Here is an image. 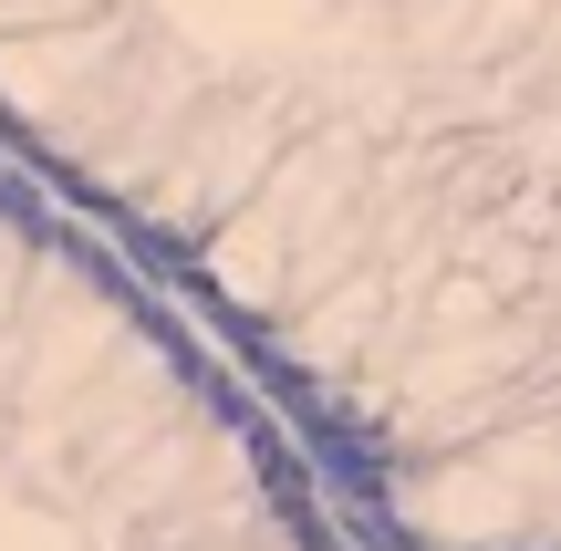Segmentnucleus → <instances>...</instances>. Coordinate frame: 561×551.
I'll use <instances>...</instances> for the list:
<instances>
[{
	"instance_id": "nucleus-1",
	"label": "nucleus",
	"mask_w": 561,
	"mask_h": 551,
	"mask_svg": "<svg viewBox=\"0 0 561 551\" xmlns=\"http://www.w3.org/2000/svg\"><path fill=\"white\" fill-rule=\"evenodd\" d=\"M0 125L405 551H561V0H0Z\"/></svg>"
},
{
	"instance_id": "nucleus-2",
	"label": "nucleus",
	"mask_w": 561,
	"mask_h": 551,
	"mask_svg": "<svg viewBox=\"0 0 561 551\" xmlns=\"http://www.w3.org/2000/svg\"><path fill=\"white\" fill-rule=\"evenodd\" d=\"M0 551H333L261 406L21 187H0Z\"/></svg>"
}]
</instances>
